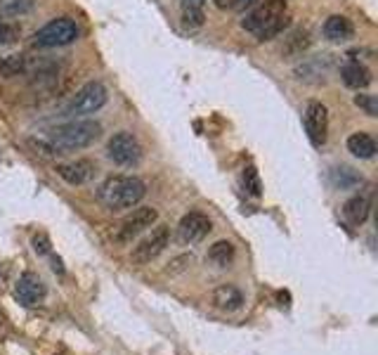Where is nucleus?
<instances>
[{
    "mask_svg": "<svg viewBox=\"0 0 378 355\" xmlns=\"http://www.w3.org/2000/svg\"><path fill=\"white\" fill-rule=\"evenodd\" d=\"M213 306L222 313H236L243 306V294L236 289L234 284H220L216 292L211 294Z\"/></svg>",
    "mask_w": 378,
    "mask_h": 355,
    "instance_id": "obj_14",
    "label": "nucleus"
},
{
    "mask_svg": "<svg viewBox=\"0 0 378 355\" xmlns=\"http://www.w3.org/2000/svg\"><path fill=\"white\" fill-rule=\"evenodd\" d=\"M33 7V0H5L3 5H0V10L7 12V14H24Z\"/></svg>",
    "mask_w": 378,
    "mask_h": 355,
    "instance_id": "obj_25",
    "label": "nucleus"
},
{
    "mask_svg": "<svg viewBox=\"0 0 378 355\" xmlns=\"http://www.w3.org/2000/svg\"><path fill=\"white\" fill-rule=\"evenodd\" d=\"M347 152L357 159H374L376 157V140L369 133H352L347 138Z\"/></svg>",
    "mask_w": 378,
    "mask_h": 355,
    "instance_id": "obj_17",
    "label": "nucleus"
},
{
    "mask_svg": "<svg viewBox=\"0 0 378 355\" xmlns=\"http://www.w3.org/2000/svg\"><path fill=\"white\" fill-rule=\"evenodd\" d=\"M213 230V223L211 218L206 216L201 211H189L184 213L180 218V223H177V237H180L182 244H199L204 242L209 232Z\"/></svg>",
    "mask_w": 378,
    "mask_h": 355,
    "instance_id": "obj_10",
    "label": "nucleus"
},
{
    "mask_svg": "<svg viewBox=\"0 0 378 355\" xmlns=\"http://www.w3.org/2000/svg\"><path fill=\"white\" fill-rule=\"evenodd\" d=\"M216 5L218 7H225V0H216Z\"/></svg>",
    "mask_w": 378,
    "mask_h": 355,
    "instance_id": "obj_30",
    "label": "nucleus"
},
{
    "mask_svg": "<svg viewBox=\"0 0 378 355\" xmlns=\"http://www.w3.org/2000/svg\"><path fill=\"white\" fill-rule=\"evenodd\" d=\"M288 24H291V19L286 14V0H265L241 21V26L248 34H253L261 43L277 38L281 31H286Z\"/></svg>",
    "mask_w": 378,
    "mask_h": 355,
    "instance_id": "obj_1",
    "label": "nucleus"
},
{
    "mask_svg": "<svg viewBox=\"0 0 378 355\" xmlns=\"http://www.w3.org/2000/svg\"><path fill=\"white\" fill-rule=\"evenodd\" d=\"M26 71V59L21 55H10L5 59H0V76L5 78H12V76H19V73Z\"/></svg>",
    "mask_w": 378,
    "mask_h": 355,
    "instance_id": "obj_23",
    "label": "nucleus"
},
{
    "mask_svg": "<svg viewBox=\"0 0 378 355\" xmlns=\"http://www.w3.org/2000/svg\"><path fill=\"white\" fill-rule=\"evenodd\" d=\"M33 251L38 256H50L53 254V247H50V240H48V235H36L33 237Z\"/></svg>",
    "mask_w": 378,
    "mask_h": 355,
    "instance_id": "obj_27",
    "label": "nucleus"
},
{
    "mask_svg": "<svg viewBox=\"0 0 378 355\" xmlns=\"http://www.w3.org/2000/svg\"><path fill=\"white\" fill-rule=\"evenodd\" d=\"M168 265H170V268L166 270L168 275H177V272L187 270V265H191V256H177V258H173V261H170Z\"/></svg>",
    "mask_w": 378,
    "mask_h": 355,
    "instance_id": "obj_28",
    "label": "nucleus"
},
{
    "mask_svg": "<svg viewBox=\"0 0 378 355\" xmlns=\"http://www.w3.org/2000/svg\"><path fill=\"white\" fill-rule=\"evenodd\" d=\"M258 0H229V7H232L234 12H246L248 7H253Z\"/></svg>",
    "mask_w": 378,
    "mask_h": 355,
    "instance_id": "obj_29",
    "label": "nucleus"
},
{
    "mask_svg": "<svg viewBox=\"0 0 378 355\" xmlns=\"http://www.w3.org/2000/svg\"><path fill=\"white\" fill-rule=\"evenodd\" d=\"M241 182H243V190L248 192L251 197H263V180H261V173H258L256 166H246L241 173Z\"/></svg>",
    "mask_w": 378,
    "mask_h": 355,
    "instance_id": "obj_22",
    "label": "nucleus"
},
{
    "mask_svg": "<svg viewBox=\"0 0 378 355\" xmlns=\"http://www.w3.org/2000/svg\"><path fill=\"white\" fill-rule=\"evenodd\" d=\"M145 195H147V185L137 175H111L102 182V187L98 192L100 202L109 211L135 209L145 199Z\"/></svg>",
    "mask_w": 378,
    "mask_h": 355,
    "instance_id": "obj_3",
    "label": "nucleus"
},
{
    "mask_svg": "<svg viewBox=\"0 0 378 355\" xmlns=\"http://www.w3.org/2000/svg\"><path fill=\"white\" fill-rule=\"evenodd\" d=\"M324 38L331 43H347L355 38V26L352 21L343 17V14H333L324 21Z\"/></svg>",
    "mask_w": 378,
    "mask_h": 355,
    "instance_id": "obj_13",
    "label": "nucleus"
},
{
    "mask_svg": "<svg viewBox=\"0 0 378 355\" xmlns=\"http://www.w3.org/2000/svg\"><path fill=\"white\" fill-rule=\"evenodd\" d=\"M46 284H43V279L36 275V272H24L17 284H14V296H17L19 303H24V306L33 308V306H41L43 301H46Z\"/></svg>",
    "mask_w": 378,
    "mask_h": 355,
    "instance_id": "obj_11",
    "label": "nucleus"
},
{
    "mask_svg": "<svg viewBox=\"0 0 378 355\" xmlns=\"http://www.w3.org/2000/svg\"><path fill=\"white\" fill-rule=\"evenodd\" d=\"M78 26L76 21L69 17H57L50 19L46 26H41L33 34V46L36 48H66L78 41Z\"/></svg>",
    "mask_w": 378,
    "mask_h": 355,
    "instance_id": "obj_4",
    "label": "nucleus"
},
{
    "mask_svg": "<svg viewBox=\"0 0 378 355\" xmlns=\"http://www.w3.org/2000/svg\"><path fill=\"white\" fill-rule=\"evenodd\" d=\"M303 123H305V133L313 147H322L326 143V138H329V109L322 102L310 100L305 107V116H303Z\"/></svg>",
    "mask_w": 378,
    "mask_h": 355,
    "instance_id": "obj_9",
    "label": "nucleus"
},
{
    "mask_svg": "<svg viewBox=\"0 0 378 355\" xmlns=\"http://www.w3.org/2000/svg\"><path fill=\"white\" fill-rule=\"evenodd\" d=\"M340 78L347 88H355V91H364V88L372 86V71L367 69L364 64L359 62H347L340 66Z\"/></svg>",
    "mask_w": 378,
    "mask_h": 355,
    "instance_id": "obj_15",
    "label": "nucleus"
},
{
    "mask_svg": "<svg viewBox=\"0 0 378 355\" xmlns=\"http://www.w3.org/2000/svg\"><path fill=\"white\" fill-rule=\"evenodd\" d=\"M19 41V29L7 21H0V46H12Z\"/></svg>",
    "mask_w": 378,
    "mask_h": 355,
    "instance_id": "obj_26",
    "label": "nucleus"
},
{
    "mask_svg": "<svg viewBox=\"0 0 378 355\" xmlns=\"http://www.w3.org/2000/svg\"><path fill=\"white\" fill-rule=\"evenodd\" d=\"M369 209H372V204H369L367 197L362 195H355L345 202L343 206V216L350 225H362L369 216Z\"/></svg>",
    "mask_w": 378,
    "mask_h": 355,
    "instance_id": "obj_18",
    "label": "nucleus"
},
{
    "mask_svg": "<svg viewBox=\"0 0 378 355\" xmlns=\"http://www.w3.org/2000/svg\"><path fill=\"white\" fill-rule=\"evenodd\" d=\"M102 135V125L93 118H73L69 123H62L50 130L48 143L53 145L57 154H69L85 150V147L95 145Z\"/></svg>",
    "mask_w": 378,
    "mask_h": 355,
    "instance_id": "obj_2",
    "label": "nucleus"
},
{
    "mask_svg": "<svg viewBox=\"0 0 378 355\" xmlns=\"http://www.w3.org/2000/svg\"><path fill=\"white\" fill-rule=\"evenodd\" d=\"M362 178L357 175V171H352L350 166H336L331 168V185L340 190H350L355 185H359Z\"/></svg>",
    "mask_w": 378,
    "mask_h": 355,
    "instance_id": "obj_21",
    "label": "nucleus"
},
{
    "mask_svg": "<svg viewBox=\"0 0 378 355\" xmlns=\"http://www.w3.org/2000/svg\"><path fill=\"white\" fill-rule=\"evenodd\" d=\"M157 220H159L157 209H152V206H140V209L128 213V216L118 223L116 232H114V240L118 244H130L137 235H142L145 230L154 227Z\"/></svg>",
    "mask_w": 378,
    "mask_h": 355,
    "instance_id": "obj_7",
    "label": "nucleus"
},
{
    "mask_svg": "<svg viewBox=\"0 0 378 355\" xmlns=\"http://www.w3.org/2000/svg\"><path fill=\"white\" fill-rule=\"evenodd\" d=\"M109 100V93L102 81H90V83H85L80 91L73 95L69 107H66V116H90L95 112H100L102 107L107 105Z\"/></svg>",
    "mask_w": 378,
    "mask_h": 355,
    "instance_id": "obj_5",
    "label": "nucleus"
},
{
    "mask_svg": "<svg viewBox=\"0 0 378 355\" xmlns=\"http://www.w3.org/2000/svg\"><path fill=\"white\" fill-rule=\"evenodd\" d=\"M168 242H170V230L166 225H157V227H152V232L145 237L142 242L137 244L135 249H132V263H137V265H147V263H152L154 258L161 256L163 254V249L168 247Z\"/></svg>",
    "mask_w": 378,
    "mask_h": 355,
    "instance_id": "obj_8",
    "label": "nucleus"
},
{
    "mask_svg": "<svg viewBox=\"0 0 378 355\" xmlns=\"http://www.w3.org/2000/svg\"><path fill=\"white\" fill-rule=\"evenodd\" d=\"M55 171L64 182L76 187V185H85L93 180L95 173H98V164L90 159H76V161H69V164H57Z\"/></svg>",
    "mask_w": 378,
    "mask_h": 355,
    "instance_id": "obj_12",
    "label": "nucleus"
},
{
    "mask_svg": "<svg viewBox=\"0 0 378 355\" xmlns=\"http://www.w3.org/2000/svg\"><path fill=\"white\" fill-rule=\"evenodd\" d=\"M308 48H310V34L305 31V29H295V31L286 38V46H284V50H281V55L298 57L305 53Z\"/></svg>",
    "mask_w": 378,
    "mask_h": 355,
    "instance_id": "obj_20",
    "label": "nucleus"
},
{
    "mask_svg": "<svg viewBox=\"0 0 378 355\" xmlns=\"http://www.w3.org/2000/svg\"><path fill=\"white\" fill-rule=\"evenodd\" d=\"M107 157L114 161L116 166L132 168L142 159V145L137 143V138L128 130L114 133L107 143Z\"/></svg>",
    "mask_w": 378,
    "mask_h": 355,
    "instance_id": "obj_6",
    "label": "nucleus"
},
{
    "mask_svg": "<svg viewBox=\"0 0 378 355\" xmlns=\"http://www.w3.org/2000/svg\"><path fill=\"white\" fill-rule=\"evenodd\" d=\"M234 244L227 242V240H220L216 242L213 247L209 249V254H206V261L211 265H216V268H229V265L234 263Z\"/></svg>",
    "mask_w": 378,
    "mask_h": 355,
    "instance_id": "obj_19",
    "label": "nucleus"
},
{
    "mask_svg": "<svg viewBox=\"0 0 378 355\" xmlns=\"http://www.w3.org/2000/svg\"><path fill=\"white\" fill-rule=\"evenodd\" d=\"M182 24L189 29H201L206 21V0H180Z\"/></svg>",
    "mask_w": 378,
    "mask_h": 355,
    "instance_id": "obj_16",
    "label": "nucleus"
},
{
    "mask_svg": "<svg viewBox=\"0 0 378 355\" xmlns=\"http://www.w3.org/2000/svg\"><path fill=\"white\" fill-rule=\"evenodd\" d=\"M355 105H357L367 116H378V100H376V95H369V93L355 95Z\"/></svg>",
    "mask_w": 378,
    "mask_h": 355,
    "instance_id": "obj_24",
    "label": "nucleus"
}]
</instances>
